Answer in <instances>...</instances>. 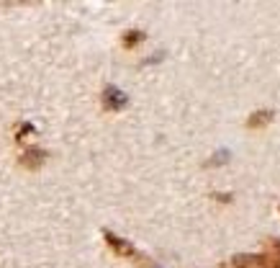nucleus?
<instances>
[{
    "mask_svg": "<svg viewBox=\"0 0 280 268\" xmlns=\"http://www.w3.org/2000/svg\"><path fill=\"white\" fill-rule=\"evenodd\" d=\"M41 163H44V152L41 150H26L23 158H21V165L23 168H31V170H36Z\"/></svg>",
    "mask_w": 280,
    "mask_h": 268,
    "instance_id": "obj_1",
    "label": "nucleus"
},
{
    "mask_svg": "<svg viewBox=\"0 0 280 268\" xmlns=\"http://www.w3.org/2000/svg\"><path fill=\"white\" fill-rule=\"evenodd\" d=\"M103 103H106L108 108H121V106L126 103V98H123V96H121L116 88H108V91H106V98H103Z\"/></svg>",
    "mask_w": 280,
    "mask_h": 268,
    "instance_id": "obj_2",
    "label": "nucleus"
},
{
    "mask_svg": "<svg viewBox=\"0 0 280 268\" xmlns=\"http://www.w3.org/2000/svg\"><path fill=\"white\" fill-rule=\"evenodd\" d=\"M270 119H272V114H270V111H257V114L247 121V126H252V129H254V126H265Z\"/></svg>",
    "mask_w": 280,
    "mask_h": 268,
    "instance_id": "obj_3",
    "label": "nucleus"
}]
</instances>
